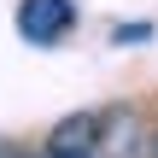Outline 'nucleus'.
I'll use <instances>...</instances> for the list:
<instances>
[{
	"label": "nucleus",
	"instance_id": "obj_1",
	"mask_svg": "<svg viewBox=\"0 0 158 158\" xmlns=\"http://www.w3.org/2000/svg\"><path fill=\"white\" fill-rule=\"evenodd\" d=\"M76 29V6L70 0H18V35L29 47H53Z\"/></svg>",
	"mask_w": 158,
	"mask_h": 158
},
{
	"label": "nucleus",
	"instance_id": "obj_2",
	"mask_svg": "<svg viewBox=\"0 0 158 158\" xmlns=\"http://www.w3.org/2000/svg\"><path fill=\"white\" fill-rule=\"evenodd\" d=\"M100 135H106V117L100 111H70L53 123L41 158H100Z\"/></svg>",
	"mask_w": 158,
	"mask_h": 158
},
{
	"label": "nucleus",
	"instance_id": "obj_3",
	"mask_svg": "<svg viewBox=\"0 0 158 158\" xmlns=\"http://www.w3.org/2000/svg\"><path fill=\"white\" fill-rule=\"evenodd\" d=\"M0 158H29V152H6V147H0Z\"/></svg>",
	"mask_w": 158,
	"mask_h": 158
},
{
	"label": "nucleus",
	"instance_id": "obj_4",
	"mask_svg": "<svg viewBox=\"0 0 158 158\" xmlns=\"http://www.w3.org/2000/svg\"><path fill=\"white\" fill-rule=\"evenodd\" d=\"M135 158H158V152H135Z\"/></svg>",
	"mask_w": 158,
	"mask_h": 158
}]
</instances>
